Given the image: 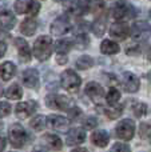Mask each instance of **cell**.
I'll return each instance as SVG.
<instances>
[{
    "mask_svg": "<svg viewBox=\"0 0 151 152\" xmlns=\"http://www.w3.org/2000/svg\"><path fill=\"white\" fill-rule=\"evenodd\" d=\"M16 18L15 15L10 12V11H1L0 12V29L3 31H10L15 27Z\"/></svg>",
    "mask_w": 151,
    "mask_h": 152,
    "instance_id": "e0dca14e",
    "label": "cell"
},
{
    "mask_svg": "<svg viewBox=\"0 0 151 152\" xmlns=\"http://www.w3.org/2000/svg\"><path fill=\"white\" fill-rule=\"evenodd\" d=\"M133 113L136 118H142V116L147 115V104L141 102H136L133 104Z\"/></svg>",
    "mask_w": 151,
    "mask_h": 152,
    "instance_id": "1f68e13d",
    "label": "cell"
},
{
    "mask_svg": "<svg viewBox=\"0 0 151 152\" xmlns=\"http://www.w3.org/2000/svg\"><path fill=\"white\" fill-rule=\"evenodd\" d=\"M67 56L66 53H58V56H56V63L58 64H66L67 63Z\"/></svg>",
    "mask_w": 151,
    "mask_h": 152,
    "instance_id": "60d3db41",
    "label": "cell"
},
{
    "mask_svg": "<svg viewBox=\"0 0 151 152\" xmlns=\"http://www.w3.org/2000/svg\"><path fill=\"white\" fill-rule=\"evenodd\" d=\"M86 140V132L83 128H72L68 131L66 137V143L68 145H78L82 144Z\"/></svg>",
    "mask_w": 151,
    "mask_h": 152,
    "instance_id": "2e32d148",
    "label": "cell"
},
{
    "mask_svg": "<svg viewBox=\"0 0 151 152\" xmlns=\"http://www.w3.org/2000/svg\"><path fill=\"white\" fill-rule=\"evenodd\" d=\"M5 145H7V140H5V137L0 136V151H4Z\"/></svg>",
    "mask_w": 151,
    "mask_h": 152,
    "instance_id": "7bdbcfd3",
    "label": "cell"
},
{
    "mask_svg": "<svg viewBox=\"0 0 151 152\" xmlns=\"http://www.w3.org/2000/svg\"><path fill=\"white\" fill-rule=\"evenodd\" d=\"M37 110V103L34 100H28V102L19 103L15 107V113L19 119H26L31 116L35 111Z\"/></svg>",
    "mask_w": 151,
    "mask_h": 152,
    "instance_id": "7c38bea8",
    "label": "cell"
},
{
    "mask_svg": "<svg viewBox=\"0 0 151 152\" xmlns=\"http://www.w3.org/2000/svg\"><path fill=\"white\" fill-rule=\"evenodd\" d=\"M60 83L66 91L68 92H78L80 84H82V79L80 76L72 69H66L60 76Z\"/></svg>",
    "mask_w": 151,
    "mask_h": 152,
    "instance_id": "277c9868",
    "label": "cell"
},
{
    "mask_svg": "<svg viewBox=\"0 0 151 152\" xmlns=\"http://www.w3.org/2000/svg\"><path fill=\"white\" fill-rule=\"evenodd\" d=\"M104 113L108 116L110 119H117L123 113V105H111V108H104Z\"/></svg>",
    "mask_w": 151,
    "mask_h": 152,
    "instance_id": "f546056e",
    "label": "cell"
},
{
    "mask_svg": "<svg viewBox=\"0 0 151 152\" xmlns=\"http://www.w3.org/2000/svg\"><path fill=\"white\" fill-rule=\"evenodd\" d=\"M42 142L45 144V147L48 150H52V151H60L63 148V144H62V140L60 137H58L56 135H44L42 137Z\"/></svg>",
    "mask_w": 151,
    "mask_h": 152,
    "instance_id": "d6986e66",
    "label": "cell"
},
{
    "mask_svg": "<svg viewBox=\"0 0 151 152\" xmlns=\"http://www.w3.org/2000/svg\"><path fill=\"white\" fill-rule=\"evenodd\" d=\"M115 132H117V136L119 139L128 142V140L133 139L134 134H135V123L131 119H125V120L118 123Z\"/></svg>",
    "mask_w": 151,
    "mask_h": 152,
    "instance_id": "52a82bcc",
    "label": "cell"
},
{
    "mask_svg": "<svg viewBox=\"0 0 151 152\" xmlns=\"http://www.w3.org/2000/svg\"><path fill=\"white\" fill-rule=\"evenodd\" d=\"M71 29H72V26H71V23H70L67 15L59 16V18L55 19V20L52 21V24H51V34H52L54 36H64V35H67Z\"/></svg>",
    "mask_w": 151,
    "mask_h": 152,
    "instance_id": "ba28073f",
    "label": "cell"
},
{
    "mask_svg": "<svg viewBox=\"0 0 151 152\" xmlns=\"http://www.w3.org/2000/svg\"><path fill=\"white\" fill-rule=\"evenodd\" d=\"M139 135L142 139H151V126L150 124H142L139 129Z\"/></svg>",
    "mask_w": 151,
    "mask_h": 152,
    "instance_id": "d590c367",
    "label": "cell"
},
{
    "mask_svg": "<svg viewBox=\"0 0 151 152\" xmlns=\"http://www.w3.org/2000/svg\"><path fill=\"white\" fill-rule=\"evenodd\" d=\"M67 112H68V115H70V119H76L78 116H80L82 115V111H80V108H78V107H71L70 108L68 111H67Z\"/></svg>",
    "mask_w": 151,
    "mask_h": 152,
    "instance_id": "ab89813d",
    "label": "cell"
},
{
    "mask_svg": "<svg viewBox=\"0 0 151 152\" xmlns=\"http://www.w3.org/2000/svg\"><path fill=\"white\" fill-rule=\"evenodd\" d=\"M11 113V105L7 102H0V118H5Z\"/></svg>",
    "mask_w": 151,
    "mask_h": 152,
    "instance_id": "74e56055",
    "label": "cell"
},
{
    "mask_svg": "<svg viewBox=\"0 0 151 152\" xmlns=\"http://www.w3.org/2000/svg\"><path fill=\"white\" fill-rule=\"evenodd\" d=\"M34 53L35 58L40 61L48 60L52 53V39L50 36H39L34 43Z\"/></svg>",
    "mask_w": 151,
    "mask_h": 152,
    "instance_id": "6da1fadb",
    "label": "cell"
},
{
    "mask_svg": "<svg viewBox=\"0 0 151 152\" xmlns=\"http://www.w3.org/2000/svg\"><path fill=\"white\" fill-rule=\"evenodd\" d=\"M5 52H7V45H5V43L0 42V58H3Z\"/></svg>",
    "mask_w": 151,
    "mask_h": 152,
    "instance_id": "b9f144b4",
    "label": "cell"
},
{
    "mask_svg": "<svg viewBox=\"0 0 151 152\" xmlns=\"http://www.w3.org/2000/svg\"><path fill=\"white\" fill-rule=\"evenodd\" d=\"M150 80H151V72H150Z\"/></svg>",
    "mask_w": 151,
    "mask_h": 152,
    "instance_id": "681fc988",
    "label": "cell"
},
{
    "mask_svg": "<svg viewBox=\"0 0 151 152\" xmlns=\"http://www.w3.org/2000/svg\"><path fill=\"white\" fill-rule=\"evenodd\" d=\"M13 8H15V12L19 13V15L26 13L27 12V0H16L15 4H13Z\"/></svg>",
    "mask_w": 151,
    "mask_h": 152,
    "instance_id": "e575fe53",
    "label": "cell"
},
{
    "mask_svg": "<svg viewBox=\"0 0 151 152\" xmlns=\"http://www.w3.org/2000/svg\"><path fill=\"white\" fill-rule=\"evenodd\" d=\"M5 96L11 100H19L23 96V89H21V87L19 86V84L15 83L8 87V89L5 91Z\"/></svg>",
    "mask_w": 151,
    "mask_h": 152,
    "instance_id": "d4e9b609",
    "label": "cell"
},
{
    "mask_svg": "<svg viewBox=\"0 0 151 152\" xmlns=\"http://www.w3.org/2000/svg\"><path fill=\"white\" fill-rule=\"evenodd\" d=\"M74 44L78 50H84V48H87L90 45V39H88V36L86 34H79L75 37Z\"/></svg>",
    "mask_w": 151,
    "mask_h": 152,
    "instance_id": "4dcf8cb0",
    "label": "cell"
},
{
    "mask_svg": "<svg viewBox=\"0 0 151 152\" xmlns=\"http://www.w3.org/2000/svg\"><path fill=\"white\" fill-rule=\"evenodd\" d=\"M47 124L50 128L58 132H67L70 127V120L60 115H50L47 119Z\"/></svg>",
    "mask_w": 151,
    "mask_h": 152,
    "instance_id": "30bf717a",
    "label": "cell"
},
{
    "mask_svg": "<svg viewBox=\"0 0 151 152\" xmlns=\"http://www.w3.org/2000/svg\"><path fill=\"white\" fill-rule=\"evenodd\" d=\"M86 94H87V96L90 97L94 103L99 104L104 97V89H103V87L99 83H96V81H90V83H87V86H86Z\"/></svg>",
    "mask_w": 151,
    "mask_h": 152,
    "instance_id": "8fae6325",
    "label": "cell"
},
{
    "mask_svg": "<svg viewBox=\"0 0 151 152\" xmlns=\"http://www.w3.org/2000/svg\"><path fill=\"white\" fill-rule=\"evenodd\" d=\"M135 13H136V10L131 4H128V3H126V1H118L111 11L112 18L118 21L128 20V19L134 18Z\"/></svg>",
    "mask_w": 151,
    "mask_h": 152,
    "instance_id": "3957f363",
    "label": "cell"
},
{
    "mask_svg": "<svg viewBox=\"0 0 151 152\" xmlns=\"http://www.w3.org/2000/svg\"><path fill=\"white\" fill-rule=\"evenodd\" d=\"M40 11V4L37 1H35V0H27V15H29L32 18V16H35L37 12Z\"/></svg>",
    "mask_w": 151,
    "mask_h": 152,
    "instance_id": "d6a6232c",
    "label": "cell"
},
{
    "mask_svg": "<svg viewBox=\"0 0 151 152\" xmlns=\"http://www.w3.org/2000/svg\"><path fill=\"white\" fill-rule=\"evenodd\" d=\"M146 58H147V59H149V60L151 61V45H150L149 48H147V52H146Z\"/></svg>",
    "mask_w": 151,
    "mask_h": 152,
    "instance_id": "ee69618b",
    "label": "cell"
},
{
    "mask_svg": "<svg viewBox=\"0 0 151 152\" xmlns=\"http://www.w3.org/2000/svg\"><path fill=\"white\" fill-rule=\"evenodd\" d=\"M139 87H141V81L138 76L131 72H123V88L126 92L134 94L139 89Z\"/></svg>",
    "mask_w": 151,
    "mask_h": 152,
    "instance_id": "4fadbf2b",
    "label": "cell"
},
{
    "mask_svg": "<svg viewBox=\"0 0 151 152\" xmlns=\"http://www.w3.org/2000/svg\"><path fill=\"white\" fill-rule=\"evenodd\" d=\"M45 124H47V119H45V116H43V115L35 116V118L29 121V126H31L35 131H43Z\"/></svg>",
    "mask_w": 151,
    "mask_h": 152,
    "instance_id": "4316f807",
    "label": "cell"
},
{
    "mask_svg": "<svg viewBox=\"0 0 151 152\" xmlns=\"http://www.w3.org/2000/svg\"><path fill=\"white\" fill-rule=\"evenodd\" d=\"M13 43H15V47L18 48L20 60L23 61V63H29V61H31V51H29L28 43H27L24 39H21V37L15 39Z\"/></svg>",
    "mask_w": 151,
    "mask_h": 152,
    "instance_id": "9a60e30c",
    "label": "cell"
},
{
    "mask_svg": "<svg viewBox=\"0 0 151 152\" xmlns=\"http://www.w3.org/2000/svg\"><path fill=\"white\" fill-rule=\"evenodd\" d=\"M106 26H107V16L103 13H100V15L96 16L95 21L92 23V27H91V29H92L94 35L98 37L103 36L104 32H106Z\"/></svg>",
    "mask_w": 151,
    "mask_h": 152,
    "instance_id": "ac0fdd59",
    "label": "cell"
},
{
    "mask_svg": "<svg viewBox=\"0 0 151 152\" xmlns=\"http://www.w3.org/2000/svg\"><path fill=\"white\" fill-rule=\"evenodd\" d=\"M142 45L141 44H128L126 47V53L130 56H136V55H141L142 53Z\"/></svg>",
    "mask_w": 151,
    "mask_h": 152,
    "instance_id": "836d02e7",
    "label": "cell"
},
{
    "mask_svg": "<svg viewBox=\"0 0 151 152\" xmlns=\"http://www.w3.org/2000/svg\"><path fill=\"white\" fill-rule=\"evenodd\" d=\"M55 1H59V3H62V1H64V0H55Z\"/></svg>",
    "mask_w": 151,
    "mask_h": 152,
    "instance_id": "7dc6e473",
    "label": "cell"
},
{
    "mask_svg": "<svg viewBox=\"0 0 151 152\" xmlns=\"http://www.w3.org/2000/svg\"><path fill=\"white\" fill-rule=\"evenodd\" d=\"M21 80H23L24 86L28 88L36 89L39 88V72L35 68H28L23 72L21 75Z\"/></svg>",
    "mask_w": 151,
    "mask_h": 152,
    "instance_id": "5bb4252c",
    "label": "cell"
},
{
    "mask_svg": "<svg viewBox=\"0 0 151 152\" xmlns=\"http://www.w3.org/2000/svg\"><path fill=\"white\" fill-rule=\"evenodd\" d=\"M119 100H120V92L118 91L115 87L110 88V91L107 92V95H106V102L108 103L110 105H114V104H118Z\"/></svg>",
    "mask_w": 151,
    "mask_h": 152,
    "instance_id": "f1b7e54d",
    "label": "cell"
},
{
    "mask_svg": "<svg viewBox=\"0 0 151 152\" xmlns=\"http://www.w3.org/2000/svg\"><path fill=\"white\" fill-rule=\"evenodd\" d=\"M16 72V67L12 61H4L3 64H0V77L4 81H8L13 77Z\"/></svg>",
    "mask_w": 151,
    "mask_h": 152,
    "instance_id": "ffe728a7",
    "label": "cell"
},
{
    "mask_svg": "<svg viewBox=\"0 0 151 152\" xmlns=\"http://www.w3.org/2000/svg\"><path fill=\"white\" fill-rule=\"evenodd\" d=\"M36 29H37V23H36V20H34L32 18H28L24 21H21L20 32L23 35H26V36H32V35H35Z\"/></svg>",
    "mask_w": 151,
    "mask_h": 152,
    "instance_id": "7402d4cb",
    "label": "cell"
},
{
    "mask_svg": "<svg viewBox=\"0 0 151 152\" xmlns=\"http://www.w3.org/2000/svg\"><path fill=\"white\" fill-rule=\"evenodd\" d=\"M130 34L135 42H146L151 37V26L144 20H136L131 27Z\"/></svg>",
    "mask_w": 151,
    "mask_h": 152,
    "instance_id": "5b68a950",
    "label": "cell"
},
{
    "mask_svg": "<svg viewBox=\"0 0 151 152\" xmlns=\"http://www.w3.org/2000/svg\"><path fill=\"white\" fill-rule=\"evenodd\" d=\"M110 36L112 39L118 40V42H122V40H126L130 35V27L127 26L123 21H118V23H114L111 27H110Z\"/></svg>",
    "mask_w": 151,
    "mask_h": 152,
    "instance_id": "9c48e42d",
    "label": "cell"
},
{
    "mask_svg": "<svg viewBox=\"0 0 151 152\" xmlns=\"http://www.w3.org/2000/svg\"><path fill=\"white\" fill-rule=\"evenodd\" d=\"M120 51L119 45L117 44L115 42H112V40H103L100 44V52L104 53V55H115V53H118Z\"/></svg>",
    "mask_w": 151,
    "mask_h": 152,
    "instance_id": "cb8c5ba5",
    "label": "cell"
},
{
    "mask_svg": "<svg viewBox=\"0 0 151 152\" xmlns=\"http://www.w3.org/2000/svg\"><path fill=\"white\" fill-rule=\"evenodd\" d=\"M8 139L13 148H21L28 142V134L21 124H12L8 131Z\"/></svg>",
    "mask_w": 151,
    "mask_h": 152,
    "instance_id": "7a4b0ae2",
    "label": "cell"
},
{
    "mask_svg": "<svg viewBox=\"0 0 151 152\" xmlns=\"http://www.w3.org/2000/svg\"><path fill=\"white\" fill-rule=\"evenodd\" d=\"M64 11H66L67 15H71V16H82L86 13L83 7L80 5V3L76 1V0H71V1L67 3L64 5Z\"/></svg>",
    "mask_w": 151,
    "mask_h": 152,
    "instance_id": "603a6c76",
    "label": "cell"
},
{
    "mask_svg": "<svg viewBox=\"0 0 151 152\" xmlns=\"http://www.w3.org/2000/svg\"><path fill=\"white\" fill-rule=\"evenodd\" d=\"M45 104L50 108L62 111H68L71 107H74V102L64 95H48L45 97Z\"/></svg>",
    "mask_w": 151,
    "mask_h": 152,
    "instance_id": "8992f818",
    "label": "cell"
},
{
    "mask_svg": "<svg viewBox=\"0 0 151 152\" xmlns=\"http://www.w3.org/2000/svg\"><path fill=\"white\" fill-rule=\"evenodd\" d=\"M110 135L107 131H95L91 135V142L96 145V147H106L108 144Z\"/></svg>",
    "mask_w": 151,
    "mask_h": 152,
    "instance_id": "44dd1931",
    "label": "cell"
},
{
    "mask_svg": "<svg viewBox=\"0 0 151 152\" xmlns=\"http://www.w3.org/2000/svg\"><path fill=\"white\" fill-rule=\"evenodd\" d=\"M74 151H87L86 148H76V150H74Z\"/></svg>",
    "mask_w": 151,
    "mask_h": 152,
    "instance_id": "f6af8a7d",
    "label": "cell"
},
{
    "mask_svg": "<svg viewBox=\"0 0 151 152\" xmlns=\"http://www.w3.org/2000/svg\"><path fill=\"white\" fill-rule=\"evenodd\" d=\"M1 126H3V124H1V121H0V128H1Z\"/></svg>",
    "mask_w": 151,
    "mask_h": 152,
    "instance_id": "c3c4849f",
    "label": "cell"
},
{
    "mask_svg": "<svg viewBox=\"0 0 151 152\" xmlns=\"http://www.w3.org/2000/svg\"><path fill=\"white\" fill-rule=\"evenodd\" d=\"M83 126L87 129H92L98 126V119L94 118V116H87V118L83 120Z\"/></svg>",
    "mask_w": 151,
    "mask_h": 152,
    "instance_id": "8d00e7d4",
    "label": "cell"
},
{
    "mask_svg": "<svg viewBox=\"0 0 151 152\" xmlns=\"http://www.w3.org/2000/svg\"><path fill=\"white\" fill-rule=\"evenodd\" d=\"M75 64H76V68L79 69H88L94 66V59L88 55H83L78 59Z\"/></svg>",
    "mask_w": 151,
    "mask_h": 152,
    "instance_id": "83f0119b",
    "label": "cell"
},
{
    "mask_svg": "<svg viewBox=\"0 0 151 152\" xmlns=\"http://www.w3.org/2000/svg\"><path fill=\"white\" fill-rule=\"evenodd\" d=\"M72 45H74V43L71 42V40L68 39H62V40H58L55 44V50L58 53H68L70 51H71Z\"/></svg>",
    "mask_w": 151,
    "mask_h": 152,
    "instance_id": "484cf974",
    "label": "cell"
},
{
    "mask_svg": "<svg viewBox=\"0 0 151 152\" xmlns=\"http://www.w3.org/2000/svg\"><path fill=\"white\" fill-rule=\"evenodd\" d=\"M130 145H127L126 143H115L111 147V151H130Z\"/></svg>",
    "mask_w": 151,
    "mask_h": 152,
    "instance_id": "f35d334b",
    "label": "cell"
},
{
    "mask_svg": "<svg viewBox=\"0 0 151 152\" xmlns=\"http://www.w3.org/2000/svg\"><path fill=\"white\" fill-rule=\"evenodd\" d=\"M3 95V87H1V84H0V96Z\"/></svg>",
    "mask_w": 151,
    "mask_h": 152,
    "instance_id": "bcb514c9",
    "label": "cell"
}]
</instances>
